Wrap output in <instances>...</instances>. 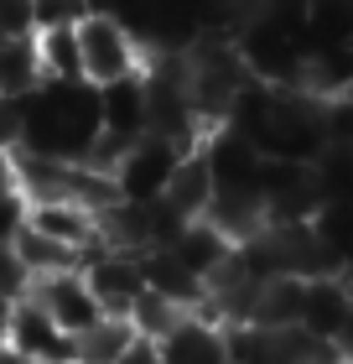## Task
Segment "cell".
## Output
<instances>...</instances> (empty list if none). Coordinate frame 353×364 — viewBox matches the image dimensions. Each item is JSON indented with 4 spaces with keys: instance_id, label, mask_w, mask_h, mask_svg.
<instances>
[{
    "instance_id": "obj_19",
    "label": "cell",
    "mask_w": 353,
    "mask_h": 364,
    "mask_svg": "<svg viewBox=\"0 0 353 364\" xmlns=\"http://www.w3.org/2000/svg\"><path fill=\"white\" fill-rule=\"evenodd\" d=\"M26 193H0V240H11L16 229L26 224Z\"/></svg>"
},
{
    "instance_id": "obj_20",
    "label": "cell",
    "mask_w": 353,
    "mask_h": 364,
    "mask_svg": "<svg viewBox=\"0 0 353 364\" xmlns=\"http://www.w3.org/2000/svg\"><path fill=\"white\" fill-rule=\"evenodd\" d=\"M21 146V99H0V151Z\"/></svg>"
},
{
    "instance_id": "obj_9",
    "label": "cell",
    "mask_w": 353,
    "mask_h": 364,
    "mask_svg": "<svg viewBox=\"0 0 353 364\" xmlns=\"http://www.w3.org/2000/svg\"><path fill=\"white\" fill-rule=\"evenodd\" d=\"M166 203H172L182 219H203L208 203H213V172H208V156H203V146H188L177 161V172L172 182H166Z\"/></svg>"
},
{
    "instance_id": "obj_16",
    "label": "cell",
    "mask_w": 353,
    "mask_h": 364,
    "mask_svg": "<svg viewBox=\"0 0 353 364\" xmlns=\"http://www.w3.org/2000/svg\"><path fill=\"white\" fill-rule=\"evenodd\" d=\"M83 16H89V0H31L37 26H78Z\"/></svg>"
},
{
    "instance_id": "obj_12",
    "label": "cell",
    "mask_w": 353,
    "mask_h": 364,
    "mask_svg": "<svg viewBox=\"0 0 353 364\" xmlns=\"http://www.w3.org/2000/svg\"><path fill=\"white\" fill-rule=\"evenodd\" d=\"M348 318V302H343V287L338 276H312L307 281V296H301V328L312 338H338V328Z\"/></svg>"
},
{
    "instance_id": "obj_1",
    "label": "cell",
    "mask_w": 353,
    "mask_h": 364,
    "mask_svg": "<svg viewBox=\"0 0 353 364\" xmlns=\"http://www.w3.org/2000/svg\"><path fill=\"white\" fill-rule=\"evenodd\" d=\"M78 58H83V84L104 89L114 78H130L146 68V47L125 21H114L104 11H89L78 21Z\"/></svg>"
},
{
    "instance_id": "obj_6",
    "label": "cell",
    "mask_w": 353,
    "mask_h": 364,
    "mask_svg": "<svg viewBox=\"0 0 353 364\" xmlns=\"http://www.w3.org/2000/svg\"><path fill=\"white\" fill-rule=\"evenodd\" d=\"M99 130L114 141H141L146 136V78H114V84L99 89Z\"/></svg>"
},
{
    "instance_id": "obj_8",
    "label": "cell",
    "mask_w": 353,
    "mask_h": 364,
    "mask_svg": "<svg viewBox=\"0 0 353 364\" xmlns=\"http://www.w3.org/2000/svg\"><path fill=\"white\" fill-rule=\"evenodd\" d=\"M166 250H172L197 281H208V276L234 255V240H229V235H218L208 219H188V224H182L177 235H172V245H166Z\"/></svg>"
},
{
    "instance_id": "obj_2",
    "label": "cell",
    "mask_w": 353,
    "mask_h": 364,
    "mask_svg": "<svg viewBox=\"0 0 353 364\" xmlns=\"http://www.w3.org/2000/svg\"><path fill=\"white\" fill-rule=\"evenodd\" d=\"M188 146L182 141H166V136H146L141 141H130L120 161H114V188H120L125 203H151V198H161L166 193V182H172L177 172V161Z\"/></svg>"
},
{
    "instance_id": "obj_4",
    "label": "cell",
    "mask_w": 353,
    "mask_h": 364,
    "mask_svg": "<svg viewBox=\"0 0 353 364\" xmlns=\"http://www.w3.org/2000/svg\"><path fill=\"white\" fill-rule=\"evenodd\" d=\"M6 343H11L16 354L37 359V364H68V359H73V333H63V328L47 318L31 296H16V302H11Z\"/></svg>"
},
{
    "instance_id": "obj_15",
    "label": "cell",
    "mask_w": 353,
    "mask_h": 364,
    "mask_svg": "<svg viewBox=\"0 0 353 364\" xmlns=\"http://www.w3.org/2000/svg\"><path fill=\"white\" fill-rule=\"evenodd\" d=\"M130 328H136L141 338H151V343H161L172 328L188 318V307H177V302H166V296H156V291H141L136 302H130Z\"/></svg>"
},
{
    "instance_id": "obj_3",
    "label": "cell",
    "mask_w": 353,
    "mask_h": 364,
    "mask_svg": "<svg viewBox=\"0 0 353 364\" xmlns=\"http://www.w3.org/2000/svg\"><path fill=\"white\" fill-rule=\"evenodd\" d=\"M26 296L37 302L47 318H53L63 333H83V328H94L99 318H104V307H99V296L89 291V281H83V271H53V276H37L26 281Z\"/></svg>"
},
{
    "instance_id": "obj_23",
    "label": "cell",
    "mask_w": 353,
    "mask_h": 364,
    "mask_svg": "<svg viewBox=\"0 0 353 364\" xmlns=\"http://www.w3.org/2000/svg\"><path fill=\"white\" fill-rule=\"evenodd\" d=\"M338 287H343V302H348V312H353V271H338Z\"/></svg>"
},
{
    "instance_id": "obj_7",
    "label": "cell",
    "mask_w": 353,
    "mask_h": 364,
    "mask_svg": "<svg viewBox=\"0 0 353 364\" xmlns=\"http://www.w3.org/2000/svg\"><path fill=\"white\" fill-rule=\"evenodd\" d=\"M161 364H229V349H224V328L188 312L172 333L156 343Z\"/></svg>"
},
{
    "instance_id": "obj_14",
    "label": "cell",
    "mask_w": 353,
    "mask_h": 364,
    "mask_svg": "<svg viewBox=\"0 0 353 364\" xmlns=\"http://www.w3.org/2000/svg\"><path fill=\"white\" fill-rule=\"evenodd\" d=\"M130 338H136L130 318H109V312H104L94 328H83V333L73 338V359H83V364H114L130 349Z\"/></svg>"
},
{
    "instance_id": "obj_24",
    "label": "cell",
    "mask_w": 353,
    "mask_h": 364,
    "mask_svg": "<svg viewBox=\"0 0 353 364\" xmlns=\"http://www.w3.org/2000/svg\"><path fill=\"white\" fill-rule=\"evenodd\" d=\"M6 328H11V296H0V343H6Z\"/></svg>"
},
{
    "instance_id": "obj_25",
    "label": "cell",
    "mask_w": 353,
    "mask_h": 364,
    "mask_svg": "<svg viewBox=\"0 0 353 364\" xmlns=\"http://www.w3.org/2000/svg\"><path fill=\"white\" fill-rule=\"evenodd\" d=\"M338 99H348V105H353V78H348V84L338 89Z\"/></svg>"
},
{
    "instance_id": "obj_10",
    "label": "cell",
    "mask_w": 353,
    "mask_h": 364,
    "mask_svg": "<svg viewBox=\"0 0 353 364\" xmlns=\"http://www.w3.org/2000/svg\"><path fill=\"white\" fill-rule=\"evenodd\" d=\"M31 47H37L42 84H83L78 26H37V31H31Z\"/></svg>"
},
{
    "instance_id": "obj_26",
    "label": "cell",
    "mask_w": 353,
    "mask_h": 364,
    "mask_svg": "<svg viewBox=\"0 0 353 364\" xmlns=\"http://www.w3.org/2000/svg\"><path fill=\"white\" fill-rule=\"evenodd\" d=\"M68 364H83V359H68Z\"/></svg>"
},
{
    "instance_id": "obj_5",
    "label": "cell",
    "mask_w": 353,
    "mask_h": 364,
    "mask_svg": "<svg viewBox=\"0 0 353 364\" xmlns=\"http://www.w3.org/2000/svg\"><path fill=\"white\" fill-rule=\"evenodd\" d=\"M26 224L42 229V235H53L58 245H68V250H78V266H83V255H89L94 245H104L99 240V213L83 208L78 198H31Z\"/></svg>"
},
{
    "instance_id": "obj_13",
    "label": "cell",
    "mask_w": 353,
    "mask_h": 364,
    "mask_svg": "<svg viewBox=\"0 0 353 364\" xmlns=\"http://www.w3.org/2000/svg\"><path fill=\"white\" fill-rule=\"evenodd\" d=\"M37 89H42V68L31 37H0V99H26Z\"/></svg>"
},
{
    "instance_id": "obj_17",
    "label": "cell",
    "mask_w": 353,
    "mask_h": 364,
    "mask_svg": "<svg viewBox=\"0 0 353 364\" xmlns=\"http://www.w3.org/2000/svg\"><path fill=\"white\" fill-rule=\"evenodd\" d=\"M31 0H0V37H31Z\"/></svg>"
},
{
    "instance_id": "obj_22",
    "label": "cell",
    "mask_w": 353,
    "mask_h": 364,
    "mask_svg": "<svg viewBox=\"0 0 353 364\" xmlns=\"http://www.w3.org/2000/svg\"><path fill=\"white\" fill-rule=\"evenodd\" d=\"M0 193H21V182H16V156L0 151Z\"/></svg>"
},
{
    "instance_id": "obj_18",
    "label": "cell",
    "mask_w": 353,
    "mask_h": 364,
    "mask_svg": "<svg viewBox=\"0 0 353 364\" xmlns=\"http://www.w3.org/2000/svg\"><path fill=\"white\" fill-rule=\"evenodd\" d=\"M0 296H26V271H21V260L11 255V245L0 240Z\"/></svg>"
},
{
    "instance_id": "obj_11",
    "label": "cell",
    "mask_w": 353,
    "mask_h": 364,
    "mask_svg": "<svg viewBox=\"0 0 353 364\" xmlns=\"http://www.w3.org/2000/svg\"><path fill=\"white\" fill-rule=\"evenodd\" d=\"M6 245H11V255L21 260L26 281H37V276H53V271H78V250L58 245L53 235H42V229H31V224H21V229H16V235H11Z\"/></svg>"
},
{
    "instance_id": "obj_21",
    "label": "cell",
    "mask_w": 353,
    "mask_h": 364,
    "mask_svg": "<svg viewBox=\"0 0 353 364\" xmlns=\"http://www.w3.org/2000/svg\"><path fill=\"white\" fill-rule=\"evenodd\" d=\"M114 364H161V354H156V343H151V338H130V349L120 354V359H114Z\"/></svg>"
}]
</instances>
